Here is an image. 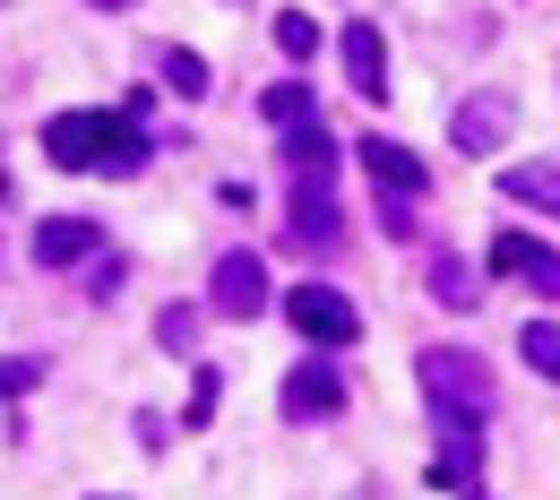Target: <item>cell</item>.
Segmentation results:
<instances>
[{"instance_id":"8","label":"cell","mask_w":560,"mask_h":500,"mask_svg":"<svg viewBox=\"0 0 560 500\" xmlns=\"http://www.w3.org/2000/svg\"><path fill=\"white\" fill-rule=\"evenodd\" d=\"M337 53H346V78L362 104H388V35L371 26V18H353L346 35H337Z\"/></svg>"},{"instance_id":"21","label":"cell","mask_w":560,"mask_h":500,"mask_svg":"<svg viewBox=\"0 0 560 500\" xmlns=\"http://www.w3.org/2000/svg\"><path fill=\"white\" fill-rule=\"evenodd\" d=\"M215 397H224V371H215V362H199V380H190V423H208Z\"/></svg>"},{"instance_id":"1","label":"cell","mask_w":560,"mask_h":500,"mask_svg":"<svg viewBox=\"0 0 560 500\" xmlns=\"http://www.w3.org/2000/svg\"><path fill=\"white\" fill-rule=\"evenodd\" d=\"M415 380H422V397H431V423H440V440L483 449L491 415H500V380L483 371V354H466V346H422Z\"/></svg>"},{"instance_id":"23","label":"cell","mask_w":560,"mask_h":500,"mask_svg":"<svg viewBox=\"0 0 560 500\" xmlns=\"http://www.w3.org/2000/svg\"><path fill=\"white\" fill-rule=\"evenodd\" d=\"M466 500H483V492H466Z\"/></svg>"},{"instance_id":"14","label":"cell","mask_w":560,"mask_h":500,"mask_svg":"<svg viewBox=\"0 0 560 500\" xmlns=\"http://www.w3.org/2000/svg\"><path fill=\"white\" fill-rule=\"evenodd\" d=\"M284 224H293L302 242H337V233H346V216H337L328 190H293V216H284Z\"/></svg>"},{"instance_id":"10","label":"cell","mask_w":560,"mask_h":500,"mask_svg":"<svg viewBox=\"0 0 560 500\" xmlns=\"http://www.w3.org/2000/svg\"><path fill=\"white\" fill-rule=\"evenodd\" d=\"M448 139H457V155H491L509 139V95H466L457 121H448Z\"/></svg>"},{"instance_id":"16","label":"cell","mask_w":560,"mask_h":500,"mask_svg":"<svg viewBox=\"0 0 560 500\" xmlns=\"http://www.w3.org/2000/svg\"><path fill=\"white\" fill-rule=\"evenodd\" d=\"M155 61H164V86H173V95H190V104H199V95L215 86V70L199 61V53H190V44H164Z\"/></svg>"},{"instance_id":"17","label":"cell","mask_w":560,"mask_h":500,"mask_svg":"<svg viewBox=\"0 0 560 500\" xmlns=\"http://www.w3.org/2000/svg\"><path fill=\"white\" fill-rule=\"evenodd\" d=\"M517 354H526V371L560 380V328L552 319H526V328H517Z\"/></svg>"},{"instance_id":"18","label":"cell","mask_w":560,"mask_h":500,"mask_svg":"<svg viewBox=\"0 0 560 500\" xmlns=\"http://www.w3.org/2000/svg\"><path fill=\"white\" fill-rule=\"evenodd\" d=\"M155 346H164V354H190V346H199V311H190V302H173V311L155 319Z\"/></svg>"},{"instance_id":"12","label":"cell","mask_w":560,"mask_h":500,"mask_svg":"<svg viewBox=\"0 0 560 500\" xmlns=\"http://www.w3.org/2000/svg\"><path fill=\"white\" fill-rule=\"evenodd\" d=\"M431 302H440V311H475V302H483V277H475L457 251H431Z\"/></svg>"},{"instance_id":"9","label":"cell","mask_w":560,"mask_h":500,"mask_svg":"<svg viewBox=\"0 0 560 500\" xmlns=\"http://www.w3.org/2000/svg\"><path fill=\"white\" fill-rule=\"evenodd\" d=\"M284 182L293 190H328V173H337V147H328V130L319 121H302V130H284Z\"/></svg>"},{"instance_id":"4","label":"cell","mask_w":560,"mask_h":500,"mask_svg":"<svg viewBox=\"0 0 560 500\" xmlns=\"http://www.w3.org/2000/svg\"><path fill=\"white\" fill-rule=\"evenodd\" d=\"M208 302L224 319H259V311H268V259H259V251H224L215 277H208Z\"/></svg>"},{"instance_id":"13","label":"cell","mask_w":560,"mask_h":500,"mask_svg":"<svg viewBox=\"0 0 560 500\" xmlns=\"http://www.w3.org/2000/svg\"><path fill=\"white\" fill-rule=\"evenodd\" d=\"M500 199H526V208L560 216V164H509L500 173Z\"/></svg>"},{"instance_id":"11","label":"cell","mask_w":560,"mask_h":500,"mask_svg":"<svg viewBox=\"0 0 560 500\" xmlns=\"http://www.w3.org/2000/svg\"><path fill=\"white\" fill-rule=\"evenodd\" d=\"M95 242H104V233H95L86 216H44V224H35V268H70Z\"/></svg>"},{"instance_id":"2","label":"cell","mask_w":560,"mask_h":500,"mask_svg":"<svg viewBox=\"0 0 560 500\" xmlns=\"http://www.w3.org/2000/svg\"><path fill=\"white\" fill-rule=\"evenodd\" d=\"M44 155H52L61 173H113V182H121V173L147 164V130L130 113H86V104H78V113H52V121H44Z\"/></svg>"},{"instance_id":"22","label":"cell","mask_w":560,"mask_h":500,"mask_svg":"<svg viewBox=\"0 0 560 500\" xmlns=\"http://www.w3.org/2000/svg\"><path fill=\"white\" fill-rule=\"evenodd\" d=\"M95 9H130V0H95Z\"/></svg>"},{"instance_id":"6","label":"cell","mask_w":560,"mask_h":500,"mask_svg":"<svg viewBox=\"0 0 560 500\" xmlns=\"http://www.w3.org/2000/svg\"><path fill=\"white\" fill-rule=\"evenodd\" d=\"M491 268L517 277V286H535L544 302H560V251L535 242V233H491Z\"/></svg>"},{"instance_id":"5","label":"cell","mask_w":560,"mask_h":500,"mask_svg":"<svg viewBox=\"0 0 560 500\" xmlns=\"http://www.w3.org/2000/svg\"><path fill=\"white\" fill-rule=\"evenodd\" d=\"M284 415H293V423H328V415H346V371H337L328 354L293 362V371H284Z\"/></svg>"},{"instance_id":"20","label":"cell","mask_w":560,"mask_h":500,"mask_svg":"<svg viewBox=\"0 0 560 500\" xmlns=\"http://www.w3.org/2000/svg\"><path fill=\"white\" fill-rule=\"evenodd\" d=\"M44 380V354H0V397H26Z\"/></svg>"},{"instance_id":"19","label":"cell","mask_w":560,"mask_h":500,"mask_svg":"<svg viewBox=\"0 0 560 500\" xmlns=\"http://www.w3.org/2000/svg\"><path fill=\"white\" fill-rule=\"evenodd\" d=\"M277 53H284V61H311V53H319V26H311L302 9H284V18H277Z\"/></svg>"},{"instance_id":"15","label":"cell","mask_w":560,"mask_h":500,"mask_svg":"<svg viewBox=\"0 0 560 500\" xmlns=\"http://www.w3.org/2000/svg\"><path fill=\"white\" fill-rule=\"evenodd\" d=\"M259 113H268L277 130H302V121H319V104H311V86H302V78H277V86L259 95Z\"/></svg>"},{"instance_id":"7","label":"cell","mask_w":560,"mask_h":500,"mask_svg":"<svg viewBox=\"0 0 560 500\" xmlns=\"http://www.w3.org/2000/svg\"><path fill=\"white\" fill-rule=\"evenodd\" d=\"M353 155H362V173H371L388 199H422V190H431V164H422L415 147L380 139V130H362V147H353Z\"/></svg>"},{"instance_id":"3","label":"cell","mask_w":560,"mask_h":500,"mask_svg":"<svg viewBox=\"0 0 560 500\" xmlns=\"http://www.w3.org/2000/svg\"><path fill=\"white\" fill-rule=\"evenodd\" d=\"M284 319H293V337H311L319 354H346L353 337H362V311H353L337 286H293L284 293Z\"/></svg>"}]
</instances>
